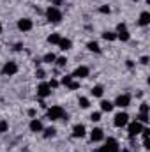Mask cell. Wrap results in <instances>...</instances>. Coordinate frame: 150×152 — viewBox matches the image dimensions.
Returning a JSON list of instances; mask_svg holds the SVG:
<instances>
[{
  "label": "cell",
  "instance_id": "obj_1",
  "mask_svg": "<svg viewBox=\"0 0 150 152\" xmlns=\"http://www.w3.org/2000/svg\"><path fill=\"white\" fill-rule=\"evenodd\" d=\"M46 117H48L50 120H66V122H67V118H69L62 106H51V108L48 110Z\"/></svg>",
  "mask_w": 150,
  "mask_h": 152
},
{
  "label": "cell",
  "instance_id": "obj_2",
  "mask_svg": "<svg viewBox=\"0 0 150 152\" xmlns=\"http://www.w3.org/2000/svg\"><path fill=\"white\" fill-rule=\"evenodd\" d=\"M46 18L51 23H58V21H62V11L58 7H55V5H50L46 9Z\"/></svg>",
  "mask_w": 150,
  "mask_h": 152
},
{
  "label": "cell",
  "instance_id": "obj_3",
  "mask_svg": "<svg viewBox=\"0 0 150 152\" xmlns=\"http://www.w3.org/2000/svg\"><path fill=\"white\" fill-rule=\"evenodd\" d=\"M118 151H120L118 142H117L115 138H108V140L104 142V145H103L97 152H118Z\"/></svg>",
  "mask_w": 150,
  "mask_h": 152
},
{
  "label": "cell",
  "instance_id": "obj_4",
  "mask_svg": "<svg viewBox=\"0 0 150 152\" xmlns=\"http://www.w3.org/2000/svg\"><path fill=\"white\" fill-rule=\"evenodd\" d=\"M141 131H143V124H141V122L133 120V122L129 124V138H131V140H133V138H136Z\"/></svg>",
  "mask_w": 150,
  "mask_h": 152
},
{
  "label": "cell",
  "instance_id": "obj_5",
  "mask_svg": "<svg viewBox=\"0 0 150 152\" xmlns=\"http://www.w3.org/2000/svg\"><path fill=\"white\" fill-rule=\"evenodd\" d=\"M117 39H120V41H124V42L131 39V34H129L125 23H118V27H117Z\"/></svg>",
  "mask_w": 150,
  "mask_h": 152
},
{
  "label": "cell",
  "instance_id": "obj_6",
  "mask_svg": "<svg viewBox=\"0 0 150 152\" xmlns=\"http://www.w3.org/2000/svg\"><path fill=\"white\" fill-rule=\"evenodd\" d=\"M113 124L117 126V127H124V126H127L129 124V115L125 113V112H120V113L115 115V120H113Z\"/></svg>",
  "mask_w": 150,
  "mask_h": 152
},
{
  "label": "cell",
  "instance_id": "obj_7",
  "mask_svg": "<svg viewBox=\"0 0 150 152\" xmlns=\"http://www.w3.org/2000/svg\"><path fill=\"white\" fill-rule=\"evenodd\" d=\"M129 104H131V96L129 94H120L117 97V101L113 103V106H118V108H125Z\"/></svg>",
  "mask_w": 150,
  "mask_h": 152
},
{
  "label": "cell",
  "instance_id": "obj_8",
  "mask_svg": "<svg viewBox=\"0 0 150 152\" xmlns=\"http://www.w3.org/2000/svg\"><path fill=\"white\" fill-rule=\"evenodd\" d=\"M16 73H18V64L16 62H7L2 67V75L4 76H14Z\"/></svg>",
  "mask_w": 150,
  "mask_h": 152
},
{
  "label": "cell",
  "instance_id": "obj_9",
  "mask_svg": "<svg viewBox=\"0 0 150 152\" xmlns=\"http://www.w3.org/2000/svg\"><path fill=\"white\" fill-rule=\"evenodd\" d=\"M37 96L41 97V99L51 96V88H50V85H48L46 81H42V83H39L37 85Z\"/></svg>",
  "mask_w": 150,
  "mask_h": 152
},
{
  "label": "cell",
  "instance_id": "obj_10",
  "mask_svg": "<svg viewBox=\"0 0 150 152\" xmlns=\"http://www.w3.org/2000/svg\"><path fill=\"white\" fill-rule=\"evenodd\" d=\"M32 27H34V23H32L30 18H21V20H18V28H20L21 32H28V30H32Z\"/></svg>",
  "mask_w": 150,
  "mask_h": 152
},
{
  "label": "cell",
  "instance_id": "obj_11",
  "mask_svg": "<svg viewBox=\"0 0 150 152\" xmlns=\"http://www.w3.org/2000/svg\"><path fill=\"white\" fill-rule=\"evenodd\" d=\"M90 75V69H88V67H87V66H78V67H76L74 69V73H73V78H79V80H81V78H87V76Z\"/></svg>",
  "mask_w": 150,
  "mask_h": 152
},
{
  "label": "cell",
  "instance_id": "obj_12",
  "mask_svg": "<svg viewBox=\"0 0 150 152\" xmlns=\"http://www.w3.org/2000/svg\"><path fill=\"white\" fill-rule=\"evenodd\" d=\"M90 140L92 142H103L104 140V131L101 127H94L92 133H90Z\"/></svg>",
  "mask_w": 150,
  "mask_h": 152
},
{
  "label": "cell",
  "instance_id": "obj_13",
  "mask_svg": "<svg viewBox=\"0 0 150 152\" xmlns=\"http://www.w3.org/2000/svg\"><path fill=\"white\" fill-rule=\"evenodd\" d=\"M73 136L74 138H83L85 136V126L83 124H76L73 127Z\"/></svg>",
  "mask_w": 150,
  "mask_h": 152
},
{
  "label": "cell",
  "instance_id": "obj_14",
  "mask_svg": "<svg viewBox=\"0 0 150 152\" xmlns=\"http://www.w3.org/2000/svg\"><path fill=\"white\" fill-rule=\"evenodd\" d=\"M30 131H32V133H41V131H42V122L37 120V118L30 120Z\"/></svg>",
  "mask_w": 150,
  "mask_h": 152
},
{
  "label": "cell",
  "instance_id": "obj_15",
  "mask_svg": "<svg viewBox=\"0 0 150 152\" xmlns=\"http://www.w3.org/2000/svg\"><path fill=\"white\" fill-rule=\"evenodd\" d=\"M150 23V12L149 11H143L141 14H140V25L141 27H147Z\"/></svg>",
  "mask_w": 150,
  "mask_h": 152
},
{
  "label": "cell",
  "instance_id": "obj_16",
  "mask_svg": "<svg viewBox=\"0 0 150 152\" xmlns=\"http://www.w3.org/2000/svg\"><path fill=\"white\" fill-rule=\"evenodd\" d=\"M58 46H60V50H64V51H67V50H71L73 48V41L71 39H60V42H58Z\"/></svg>",
  "mask_w": 150,
  "mask_h": 152
},
{
  "label": "cell",
  "instance_id": "obj_17",
  "mask_svg": "<svg viewBox=\"0 0 150 152\" xmlns=\"http://www.w3.org/2000/svg\"><path fill=\"white\" fill-rule=\"evenodd\" d=\"M90 94H92L94 97H101V96L104 94V88H103L101 85H95V87H92V90H90Z\"/></svg>",
  "mask_w": 150,
  "mask_h": 152
},
{
  "label": "cell",
  "instance_id": "obj_18",
  "mask_svg": "<svg viewBox=\"0 0 150 152\" xmlns=\"http://www.w3.org/2000/svg\"><path fill=\"white\" fill-rule=\"evenodd\" d=\"M87 48H88V51H92V53H101L99 44H97V42H94V41H90V42L87 44Z\"/></svg>",
  "mask_w": 150,
  "mask_h": 152
},
{
  "label": "cell",
  "instance_id": "obj_19",
  "mask_svg": "<svg viewBox=\"0 0 150 152\" xmlns=\"http://www.w3.org/2000/svg\"><path fill=\"white\" fill-rule=\"evenodd\" d=\"M101 110H103V112H111L113 103L111 101H101Z\"/></svg>",
  "mask_w": 150,
  "mask_h": 152
},
{
  "label": "cell",
  "instance_id": "obj_20",
  "mask_svg": "<svg viewBox=\"0 0 150 152\" xmlns=\"http://www.w3.org/2000/svg\"><path fill=\"white\" fill-rule=\"evenodd\" d=\"M57 60V57H55V53H46L44 57H42V62H46V64H53Z\"/></svg>",
  "mask_w": 150,
  "mask_h": 152
},
{
  "label": "cell",
  "instance_id": "obj_21",
  "mask_svg": "<svg viewBox=\"0 0 150 152\" xmlns=\"http://www.w3.org/2000/svg\"><path fill=\"white\" fill-rule=\"evenodd\" d=\"M103 39H104V41H115V39H117V32L106 30V32H103Z\"/></svg>",
  "mask_w": 150,
  "mask_h": 152
},
{
  "label": "cell",
  "instance_id": "obj_22",
  "mask_svg": "<svg viewBox=\"0 0 150 152\" xmlns=\"http://www.w3.org/2000/svg\"><path fill=\"white\" fill-rule=\"evenodd\" d=\"M57 134V129L55 127H46L44 129V138H53Z\"/></svg>",
  "mask_w": 150,
  "mask_h": 152
},
{
  "label": "cell",
  "instance_id": "obj_23",
  "mask_svg": "<svg viewBox=\"0 0 150 152\" xmlns=\"http://www.w3.org/2000/svg\"><path fill=\"white\" fill-rule=\"evenodd\" d=\"M60 36H58V34H51V36H48V42H50V44H58V42H60Z\"/></svg>",
  "mask_w": 150,
  "mask_h": 152
},
{
  "label": "cell",
  "instance_id": "obj_24",
  "mask_svg": "<svg viewBox=\"0 0 150 152\" xmlns=\"http://www.w3.org/2000/svg\"><path fill=\"white\" fill-rule=\"evenodd\" d=\"M136 120L141 122V124H147V122H149V113H141V112H140V115H138Z\"/></svg>",
  "mask_w": 150,
  "mask_h": 152
},
{
  "label": "cell",
  "instance_id": "obj_25",
  "mask_svg": "<svg viewBox=\"0 0 150 152\" xmlns=\"http://www.w3.org/2000/svg\"><path fill=\"white\" fill-rule=\"evenodd\" d=\"M71 81H73V76H71V75L62 76V80H60V83H62V85H66V87H67V85H69Z\"/></svg>",
  "mask_w": 150,
  "mask_h": 152
},
{
  "label": "cell",
  "instance_id": "obj_26",
  "mask_svg": "<svg viewBox=\"0 0 150 152\" xmlns=\"http://www.w3.org/2000/svg\"><path fill=\"white\" fill-rule=\"evenodd\" d=\"M78 103H79V106H81V108H88V106H90V101H88L87 97H79V101H78Z\"/></svg>",
  "mask_w": 150,
  "mask_h": 152
},
{
  "label": "cell",
  "instance_id": "obj_27",
  "mask_svg": "<svg viewBox=\"0 0 150 152\" xmlns=\"http://www.w3.org/2000/svg\"><path fill=\"white\" fill-rule=\"evenodd\" d=\"M55 62H57V66H58V67H64V66L67 64V58H66V57H58Z\"/></svg>",
  "mask_w": 150,
  "mask_h": 152
},
{
  "label": "cell",
  "instance_id": "obj_28",
  "mask_svg": "<svg viewBox=\"0 0 150 152\" xmlns=\"http://www.w3.org/2000/svg\"><path fill=\"white\" fill-rule=\"evenodd\" d=\"M7 129H9V124L5 120H0V133H5Z\"/></svg>",
  "mask_w": 150,
  "mask_h": 152
},
{
  "label": "cell",
  "instance_id": "obj_29",
  "mask_svg": "<svg viewBox=\"0 0 150 152\" xmlns=\"http://www.w3.org/2000/svg\"><path fill=\"white\" fill-rule=\"evenodd\" d=\"M90 120H92V122H99V120H101V113H99V112L92 113L90 115Z\"/></svg>",
  "mask_w": 150,
  "mask_h": 152
},
{
  "label": "cell",
  "instance_id": "obj_30",
  "mask_svg": "<svg viewBox=\"0 0 150 152\" xmlns=\"http://www.w3.org/2000/svg\"><path fill=\"white\" fill-rule=\"evenodd\" d=\"M99 12H103V14H110L111 9H110V5H103V7H99Z\"/></svg>",
  "mask_w": 150,
  "mask_h": 152
},
{
  "label": "cell",
  "instance_id": "obj_31",
  "mask_svg": "<svg viewBox=\"0 0 150 152\" xmlns=\"http://www.w3.org/2000/svg\"><path fill=\"white\" fill-rule=\"evenodd\" d=\"M67 88H69V90H76V88H79V83H78V81H71V83L67 85Z\"/></svg>",
  "mask_w": 150,
  "mask_h": 152
},
{
  "label": "cell",
  "instance_id": "obj_32",
  "mask_svg": "<svg viewBox=\"0 0 150 152\" xmlns=\"http://www.w3.org/2000/svg\"><path fill=\"white\" fill-rule=\"evenodd\" d=\"M48 85H50V88H57L60 85V81L58 80H51V81H48Z\"/></svg>",
  "mask_w": 150,
  "mask_h": 152
},
{
  "label": "cell",
  "instance_id": "obj_33",
  "mask_svg": "<svg viewBox=\"0 0 150 152\" xmlns=\"http://www.w3.org/2000/svg\"><path fill=\"white\" fill-rule=\"evenodd\" d=\"M36 76H37L39 80H44V78H46V73H44L42 69H37V71H36Z\"/></svg>",
  "mask_w": 150,
  "mask_h": 152
},
{
  "label": "cell",
  "instance_id": "obj_34",
  "mask_svg": "<svg viewBox=\"0 0 150 152\" xmlns=\"http://www.w3.org/2000/svg\"><path fill=\"white\" fill-rule=\"evenodd\" d=\"M140 112H141V113H149V104H147V103H141Z\"/></svg>",
  "mask_w": 150,
  "mask_h": 152
},
{
  "label": "cell",
  "instance_id": "obj_35",
  "mask_svg": "<svg viewBox=\"0 0 150 152\" xmlns=\"http://www.w3.org/2000/svg\"><path fill=\"white\" fill-rule=\"evenodd\" d=\"M143 147H145L147 151H150V140H149V138H145V140H143Z\"/></svg>",
  "mask_w": 150,
  "mask_h": 152
},
{
  "label": "cell",
  "instance_id": "obj_36",
  "mask_svg": "<svg viewBox=\"0 0 150 152\" xmlns=\"http://www.w3.org/2000/svg\"><path fill=\"white\" fill-rule=\"evenodd\" d=\"M14 50H16V51H21V50H23V44H21V42H18V44L14 46Z\"/></svg>",
  "mask_w": 150,
  "mask_h": 152
},
{
  "label": "cell",
  "instance_id": "obj_37",
  "mask_svg": "<svg viewBox=\"0 0 150 152\" xmlns=\"http://www.w3.org/2000/svg\"><path fill=\"white\" fill-rule=\"evenodd\" d=\"M141 64L147 66V64H149V57H141Z\"/></svg>",
  "mask_w": 150,
  "mask_h": 152
},
{
  "label": "cell",
  "instance_id": "obj_38",
  "mask_svg": "<svg viewBox=\"0 0 150 152\" xmlns=\"http://www.w3.org/2000/svg\"><path fill=\"white\" fill-rule=\"evenodd\" d=\"M125 66L131 69V67H134V62H133V60H127V62H125Z\"/></svg>",
  "mask_w": 150,
  "mask_h": 152
},
{
  "label": "cell",
  "instance_id": "obj_39",
  "mask_svg": "<svg viewBox=\"0 0 150 152\" xmlns=\"http://www.w3.org/2000/svg\"><path fill=\"white\" fill-rule=\"evenodd\" d=\"M50 2H53V4H55V7H57V5H60V4H62V0H50Z\"/></svg>",
  "mask_w": 150,
  "mask_h": 152
},
{
  "label": "cell",
  "instance_id": "obj_40",
  "mask_svg": "<svg viewBox=\"0 0 150 152\" xmlns=\"http://www.w3.org/2000/svg\"><path fill=\"white\" fill-rule=\"evenodd\" d=\"M28 115L30 117H36V110H28Z\"/></svg>",
  "mask_w": 150,
  "mask_h": 152
},
{
  "label": "cell",
  "instance_id": "obj_41",
  "mask_svg": "<svg viewBox=\"0 0 150 152\" xmlns=\"http://www.w3.org/2000/svg\"><path fill=\"white\" fill-rule=\"evenodd\" d=\"M0 34H2V25H0Z\"/></svg>",
  "mask_w": 150,
  "mask_h": 152
}]
</instances>
